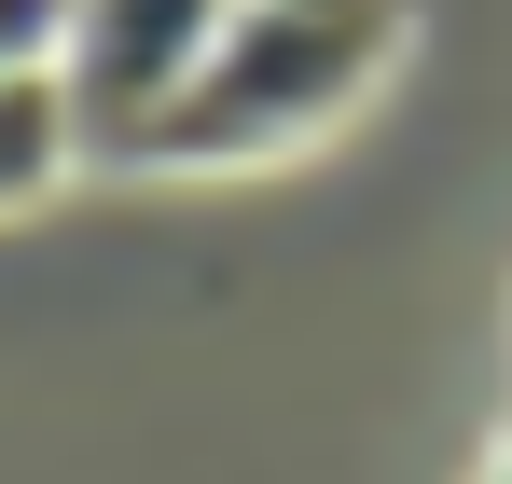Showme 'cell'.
Segmentation results:
<instances>
[{
  "instance_id": "6da1fadb",
  "label": "cell",
  "mask_w": 512,
  "mask_h": 484,
  "mask_svg": "<svg viewBox=\"0 0 512 484\" xmlns=\"http://www.w3.org/2000/svg\"><path fill=\"white\" fill-rule=\"evenodd\" d=\"M402 28H416V0H333V14L319 0H250L222 28V56L194 70V97L139 139V180H222V166H277L305 139H333L402 70Z\"/></svg>"
},
{
  "instance_id": "7a4b0ae2",
  "label": "cell",
  "mask_w": 512,
  "mask_h": 484,
  "mask_svg": "<svg viewBox=\"0 0 512 484\" xmlns=\"http://www.w3.org/2000/svg\"><path fill=\"white\" fill-rule=\"evenodd\" d=\"M250 0H70V42H56V83H70V125H84V166H139V139L167 125L194 70L222 56Z\"/></svg>"
},
{
  "instance_id": "3957f363",
  "label": "cell",
  "mask_w": 512,
  "mask_h": 484,
  "mask_svg": "<svg viewBox=\"0 0 512 484\" xmlns=\"http://www.w3.org/2000/svg\"><path fill=\"white\" fill-rule=\"evenodd\" d=\"M70 166H84V125H70V83H56V70L0 83V208H28V194H56Z\"/></svg>"
},
{
  "instance_id": "277c9868",
  "label": "cell",
  "mask_w": 512,
  "mask_h": 484,
  "mask_svg": "<svg viewBox=\"0 0 512 484\" xmlns=\"http://www.w3.org/2000/svg\"><path fill=\"white\" fill-rule=\"evenodd\" d=\"M56 42H70V0H0V83L56 70Z\"/></svg>"
},
{
  "instance_id": "5b68a950",
  "label": "cell",
  "mask_w": 512,
  "mask_h": 484,
  "mask_svg": "<svg viewBox=\"0 0 512 484\" xmlns=\"http://www.w3.org/2000/svg\"><path fill=\"white\" fill-rule=\"evenodd\" d=\"M471 484H512V429H499V443H485V471H471Z\"/></svg>"
},
{
  "instance_id": "8992f818",
  "label": "cell",
  "mask_w": 512,
  "mask_h": 484,
  "mask_svg": "<svg viewBox=\"0 0 512 484\" xmlns=\"http://www.w3.org/2000/svg\"><path fill=\"white\" fill-rule=\"evenodd\" d=\"M319 14H333V0H319Z\"/></svg>"
}]
</instances>
